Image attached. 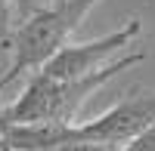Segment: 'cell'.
I'll use <instances>...</instances> for the list:
<instances>
[{"instance_id": "9", "label": "cell", "mask_w": 155, "mask_h": 151, "mask_svg": "<svg viewBox=\"0 0 155 151\" xmlns=\"http://www.w3.org/2000/svg\"><path fill=\"white\" fill-rule=\"evenodd\" d=\"M59 151H62V148H59Z\"/></svg>"}, {"instance_id": "6", "label": "cell", "mask_w": 155, "mask_h": 151, "mask_svg": "<svg viewBox=\"0 0 155 151\" xmlns=\"http://www.w3.org/2000/svg\"><path fill=\"white\" fill-rule=\"evenodd\" d=\"M115 151H155V127H152V130H146V133H140L137 139H130L127 145L115 148Z\"/></svg>"}, {"instance_id": "8", "label": "cell", "mask_w": 155, "mask_h": 151, "mask_svg": "<svg viewBox=\"0 0 155 151\" xmlns=\"http://www.w3.org/2000/svg\"><path fill=\"white\" fill-rule=\"evenodd\" d=\"M0 108H3V105H0Z\"/></svg>"}, {"instance_id": "4", "label": "cell", "mask_w": 155, "mask_h": 151, "mask_svg": "<svg viewBox=\"0 0 155 151\" xmlns=\"http://www.w3.org/2000/svg\"><path fill=\"white\" fill-rule=\"evenodd\" d=\"M140 34H143V22H140V19H127L121 28L96 37V40H84V43L68 40L41 71L50 74V77H87V74L106 68L109 56L127 49Z\"/></svg>"}, {"instance_id": "2", "label": "cell", "mask_w": 155, "mask_h": 151, "mask_svg": "<svg viewBox=\"0 0 155 151\" xmlns=\"http://www.w3.org/2000/svg\"><path fill=\"white\" fill-rule=\"evenodd\" d=\"M99 0H59V3L22 19L6 43L12 59H9L6 74L0 77V93L6 86H12L16 80L31 77L34 71H41L71 40V34L81 28V22L87 19V12Z\"/></svg>"}, {"instance_id": "7", "label": "cell", "mask_w": 155, "mask_h": 151, "mask_svg": "<svg viewBox=\"0 0 155 151\" xmlns=\"http://www.w3.org/2000/svg\"><path fill=\"white\" fill-rule=\"evenodd\" d=\"M12 3H16V12H19V22H22V19L34 16V12H41V9H47V6L59 3V0H12Z\"/></svg>"}, {"instance_id": "3", "label": "cell", "mask_w": 155, "mask_h": 151, "mask_svg": "<svg viewBox=\"0 0 155 151\" xmlns=\"http://www.w3.org/2000/svg\"><path fill=\"white\" fill-rule=\"evenodd\" d=\"M155 127V90H134L99 117L78 123V136L109 148H121Z\"/></svg>"}, {"instance_id": "5", "label": "cell", "mask_w": 155, "mask_h": 151, "mask_svg": "<svg viewBox=\"0 0 155 151\" xmlns=\"http://www.w3.org/2000/svg\"><path fill=\"white\" fill-rule=\"evenodd\" d=\"M16 19H19V12H16V3L12 0H0V43H9V37L12 31H16Z\"/></svg>"}, {"instance_id": "1", "label": "cell", "mask_w": 155, "mask_h": 151, "mask_svg": "<svg viewBox=\"0 0 155 151\" xmlns=\"http://www.w3.org/2000/svg\"><path fill=\"white\" fill-rule=\"evenodd\" d=\"M146 62V53H130L109 62L87 77H50L44 71H34L19 99L6 108H0V120L9 123H37V120H53V123H78V114L90 96L102 90L115 74Z\"/></svg>"}]
</instances>
